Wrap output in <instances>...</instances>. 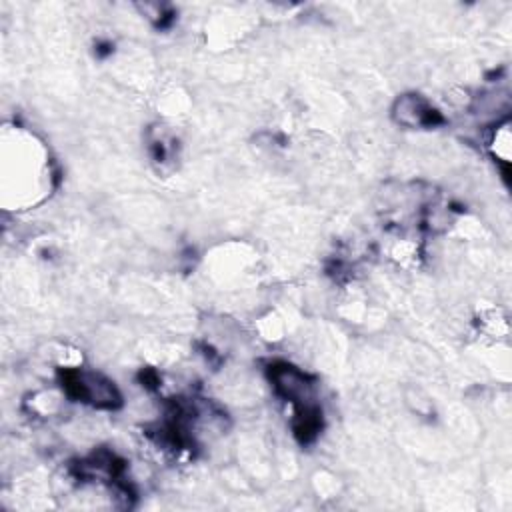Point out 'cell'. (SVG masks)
<instances>
[{"label":"cell","instance_id":"cell-1","mask_svg":"<svg viewBox=\"0 0 512 512\" xmlns=\"http://www.w3.org/2000/svg\"><path fill=\"white\" fill-rule=\"evenodd\" d=\"M62 388L64 392L78 400L96 408H116L120 406V392L102 374L86 372V370H64L62 372Z\"/></svg>","mask_w":512,"mask_h":512},{"label":"cell","instance_id":"cell-2","mask_svg":"<svg viewBox=\"0 0 512 512\" xmlns=\"http://www.w3.org/2000/svg\"><path fill=\"white\" fill-rule=\"evenodd\" d=\"M392 116L398 124L410 128H432L442 122V116L428 100L418 94H404L394 102Z\"/></svg>","mask_w":512,"mask_h":512}]
</instances>
